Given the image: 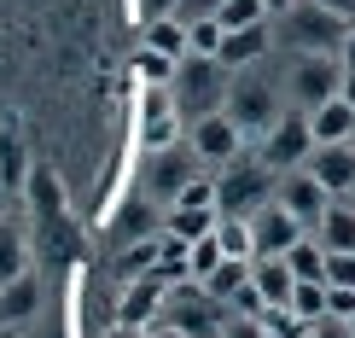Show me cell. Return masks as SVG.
I'll list each match as a JSON object with an SVG mask.
<instances>
[{"instance_id":"8d00e7d4","label":"cell","mask_w":355,"mask_h":338,"mask_svg":"<svg viewBox=\"0 0 355 338\" xmlns=\"http://www.w3.org/2000/svg\"><path fill=\"white\" fill-rule=\"evenodd\" d=\"M216 12H221V0H181L175 18H181V24H198V18H216Z\"/></svg>"},{"instance_id":"83f0119b","label":"cell","mask_w":355,"mask_h":338,"mask_svg":"<svg viewBox=\"0 0 355 338\" xmlns=\"http://www.w3.org/2000/svg\"><path fill=\"white\" fill-rule=\"evenodd\" d=\"M216 222H221V210H175L169 216V228H175V239H204V233H216Z\"/></svg>"},{"instance_id":"74e56055","label":"cell","mask_w":355,"mask_h":338,"mask_svg":"<svg viewBox=\"0 0 355 338\" xmlns=\"http://www.w3.org/2000/svg\"><path fill=\"white\" fill-rule=\"evenodd\" d=\"M128 274H140V269H152V262H157V245H128Z\"/></svg>"},{"instance_id":"7bdbcfd3","label":"cell","mask_w":355,"mask_h":338,"mask_svg":"<svg viewBox=\"0 0 355 338\" xmlns=\"http://www.w3.org/2000/svg\"><path fill=\"white\" fill-rule=\"evenodd\" d=\"M105 338H140V327H123V321H116V327H111Z\"/></svg>"},{"instance_id":"277c9868","label":"cell","mask_w":355,"mask_h":338,"mask_svg":"<svg viewBox=\"0 0 355 338\" xmlns=\"http://www.w3.org/2000/svg\"><path fill=\"white\" fill-rule=\"evenodd\" d=\"M286 94L297 111H315L327 99L344 94V58L338 53H297L291 58V76H286Z\"/></svg>"},{"instance_id":"52a82bcc","label":"cell","mask_w":355,"mask_h":338,"mask_svg":"<svg viewBox=\"0 0 355 338\" xmlns=\"http://www.w3.org/2000/svg\"><path fill=\"white\" fill-rule=\"evenodd\" d=\"M245 128L233 123L227 111H210V117H198V123H187V152L198 158V164H210V169H227V164H239V152H245Z\"/></svg>"},{"instance_id":"603a6c76","label":"cell","mask_w":355,"mask_h":338,"mask_svg":"<svg viewBox=\"0 0 355 338\" xmlns=\"http://www.w3.org/2000/svg\"><path fill=\"white\" fill-rule=\"evenodd\" d=\"M221 262H227V251H221L216 233H204V239H192V245H187V274H192V280H210Z\"/></svg>"},{"instance_id":"7c38bea8","label":"cell","mask_w":355,"mask_h":338,"mask_svg":"<svg viewBox=\"0 0 355 338\" xmlns=\"http://www.w3.org/2000/svg\"><path fill=\"white\" fill-rule=\"evenodd\" d=\"M309 175L327 187L332 198H344L355 187V140H338V146H315L309 152Z\"/></svg>"},{"instance_id":"4fadbf2b","label":"cell","mask_w":355,"mask_h":338,"mask_svg":"<svg viewBox=\"0 0 355 338\" xmlns=\"http://www.w3.org/2000/svg\"><path fill=\"white\" fill-rule=\"evenodd\" d=\"M268 47H274V18H268V24H250V29H227L216 58H221L227 70H250V65L268 58Z\"/></svg>"},{"instance_id":"cb8c5ba5","label":"cell","mask_w":355,"mask_h":338,"mask_svg":"<svg viewBox=\"0 0 355 338\" xmlns=\"http://www.w3.org/2000/svg\"><path fill=\"white\" fill-rule=\"evenodd\" d=\"M216 239H221V251L227 257H257V239H250V216H221L216 222Z\"/></svg>"},{"instance_id":"44dd1931","label":"cell","mask_w":355,"mask_h":338,"mask_svg":"<svg viewBox=\"0 0 355 338\" xmlns=\"http://www.w3.org/2000/svg\"><path fill=\"white\" fill-rule=\"evenodd\" d=\"M140 47L169 53V58H187V53H192V47H187V24L175 18V12H169V18H152V24H146V41H140Z\"/></svg>"},{"instance_id":"484cf974","label":"cell","mask_w":355,"mask_h":338,"mask_svg":"<svg viewBox=\"0 0 355 338\" xmlns=\"http://www.w3.org/2000/svg\"><path fill=\"white\" fill-rule=\"evenodd\" d=\"M29 181V152L18 135H0V187H24Z\"/></svg>"},{"instance_id":"ab89813d","label":"cell","mask_w":355,"mask_h":338,"mask_svg":"<svg viewBox=\"0 0 355 338\" xmlns=\"http://www.w3.org/2000/svg\"><path fill=\"white\" fill-rule=\"evenodd\" d=\"M175 6H181V0H140V12H146V24H152V18H169Z\"/></svg>"},{"instance_id":"f6af8a7d","label":"cell","mask_w":355,"mask_h":338,"mask_svg":"<svg viewBox=\"0 0 355 338\" xmlns=\"http://www.w3.org/2000/svg\"><path fill=\"white\" fill-rule=\"evenodd\" d=\"M286 6H297V0H268V12H286Z\"/></svg>"},{"instance_id":"6da1fadb","label":"cell","mask_w":355,"mask_h":338,"mask_svg":"<svg viewBox=\"0 0 355 338\" xmlns=\"http://www.w3.org/2000/svg\"><path fill=\"white\" fill-rule=\"evenodd\" d=\"M349 18L320 0H297V6L274 12V41L279 47H297V53H344Z\"/></svg>"},{"instance_id":"f546056e","label":"cell","mask_w":355,"mask_h":338,"mask_svg":"<svg viewBox=\"0 0 355 338\" xmlns=\"http://www.w3.org/2000/svg\"><path fill=\"white\" fill-rule=\"evenodd\" d=\"M262 327H268L274 338H315V321H303L291 303H286V310H268V315H262Z\"/></svg>"},{"instance_id":"ee69618b","label":"cell","mask_w":355,"mask_h":338,"mask_svg":"<svg viewBox=\"0 0 355 338\" xmlns=\"http://www.w3.org/2000/svg\"><path fill=\"white\" fill-rule=\"evenodd\" d=\"M344 99L355 105V70H344Z\"/></svg>"},{"instance_id":"9a60e30c","label":"cell","mask_w":355,"mask_h":338,"mask_svg":"<svg viewBox=\"0 0 355 338\" xmlns=\"http://www.w3.org/2000/svg\"><path fill=\"white\" fill-rule=\"evenodd\" d=\"M157 310H164V274H146V280H128L116 321H123V327H152Z\"/></svg>"},{"instance_id":"f1b7e54d","label":"cell","mask_w":355,"mask_h":338,"mask_svg":"<svg viewBox=\"0 0 355 338\" xmlns=\"http://www.w3.org/2000/svg\"><path fill=\"white\" fill-rule=\"evenodd\" d=\"M291 310H297L303 321H327V280H297Z\"/></svg>"},{"instance_id":"d6a6232c","label":"cell","mask_w":355,"mask_h":338,"mask_svg":"<svg viewBox=\"0 0 355 338\" xmlns=\"http://www.w3.org/2000/svg\"><path fill=\"white\" fill-rule=\"evenodd\" d=\"M175 210H216V181H192L181 187V198H175Z\"/></svg>"},{"instance_id":"9c48e42d","label":"cell","mask_w":355,"mask_h":338,"mask_svg":"<svg viewBox=\"0 0 355 338\" xmlns=\"http://www.w3.org/2000/svg\"><path fill=\"white\" fill-rule=\"evenodd\" d=\"M274 198L286 204V210L297 216V222H303L309 233L320 228V216H327V204H332V193H327V187L315 181V175H309V164H303V169H286V175H279V187H274Z\"/></svg>"},{"instance_id":"ac0fdd59","label":"cell","mask_w":355,"mask_h":338,"mask_svg":"<svg viewBox=\"0 0 355 338\" xmlns=\"http://www.w3.org/2000/svg\"><path fill=\"white\" fill-rule=\"evenodd\" d=\"M315 239L327 245V251H355V204H349V198H332V204H327Z\"/></svg>"},{"instance_id":"7402d4cb","label":"cell","mask_w":355,"mask_h":338,"mask_svg":"<svg viewBox=\"0 0 355 338\" xmlns=\"http://www.w3.org/2000/svg\"><path fill=\"white\" fill-rule=\"evenodd\" d=\"M286 262H291V274H297V280H327V245H320L315 233H303V239L286 251Z\"/></svg>"},{"instance_id":"d4e9b609","label":"cell","mask_w":355,"mask_h":338,"mask_svg":"<svg viewBox=\"0 0 355 338\" xmlns=\"http://www.w3.org/2000/svg\"><path fill=\"white\" fill-rule=\"evenodd\" d=\"M268 18H274L268 0H221V12H216L221 29H250V24H268Z\"/></svg>"},{"instance_id":"b9f144b4","label":"cell","mask_w":355,"mask_h":338,"mask_svg":"<svg viewBox=\"0 0 355 338\" xmlns=\"http://www.w3.org/2000/svg\"><path fill=\"white\" fill-rule=\"evenodd\" d=\"M320 6H332V12H344V18H355V0H320Z\"/></svg>"},{"instance_id":"7a4b0ae2","label":"cell","mask_w":355,"mask_h":338,"mask_svg":"<svg viewBox=\"0 0 355 338\" xmlns=\"http://www.w3.org/2000/svg\"><path fill=\"white\" fill-rule=\"evenodd\" d=\"M227 87H233V70L221 65V58L187 53L181 70H175V105H181L187 123H198V117H210V111L227 105Z\"/></svg>"},{"instance_id":"bcb514c9","label":"cell","mask_w":355,"mask_h":338,"mask_svg":"<svg viewBox=\"0 0 355 338\" xmlns=\"http://www.w3.org/2000/svg\"><path fill=\"white\" fill-rule=\"evenodd\" d=\"M344 198H349V204H355V187H349V193H344Z\"/></svg>"},{"instance_id":"5bb4252c","label":"cell","mask_w":355,"mask_h":338,"mask_svg":"<svg viewBox=\"0 0 355 338\" xmlns=\"http://www.w3.org/2000/svg\"><path fill=\"white\" fill-rule=\"evenodd\" d=\"M250 286L262 291V303H268V310H286L291 291H297V274H291L286 257H250Z\"/></svg>"},{"instance_id":"5b68a950","label":"cell","mask_w":355,"mask_h":338,"mask_svg":"<svg viewBox=\"0 0 355 338\" xmlns=\"http://www.w3.org/2000/svg\"><path fill=\"white\" fill-rule=\"evenodd\" d=\"M233 117V123L245 128V135H262V128H274L279 117V94H274V82L268 76H257V65L250 70H239V76H233V87H227V105H221Z\"/></svg>"},{"instance_id":"2e32d148","label":"cell","mask_w":355,"mask_h":338,"mask_svg":"<svg viewBox=\"0 0 355 338\" xmlns=\"http://www.w3.org/2000/svg\"><path fill=\"white\" fill-rule=\"evenodd\" d=\"M309 135H315V146H338V140H355V105L344 94L327 99V105L309 111Z\"/></svg>"},{"instance_id":"4dcf8cb0","label":"cell","mask_w":355,"mask_h":338,"mask_svg":"<svg viewBox=\"0 0 355 338\" xmlns=\"http://www.w3.org/2000/svg\"><path fill=\"white\" fill-rule=\"evenodd\" d=\"M221 35H227V29H221L216 18H198V24H187V47L198 53V58H216V53H221Z\"/></svg>"},{"instance_id":"ba28073f","label":"cell","mask_w":355,"mask_h":338,"mask_svg":"<svg viewBox=\"0 0 355 338\" xmlns=\"http://www.w3.org/2000/svg\"><path fill=\"white\" fill-rule=\"evenodd\" d=\"M181 128H187V117L175 105V87H146L140 94V146H146V158L175 152L181 146Z\"/></svg>"},{"instance_id":"e0dca14e","label":"cell","mask_w":355,"mask_h":338,"mask_svg":"<svg viewBox=\"0 0 355 338\" xmlns=\"http://www.w3.org/2000/svg\"><path fill=\"white\" fill-rule=\"evenodd\" d=\"M35 310H41V280L18 274V280L0 286V327H18V321H29Z\"/></svg>"},{"instance_id":"d6986e66","label":"cell","mask_w":355,"mask_h":338,"mask_svg":"<svg viewBox=\"0 0 355 338\" xmlns=\"http://www.w3.org/2000/svg\"><path fill=\"white\" fill-rule=\"evenodd\" d=\"M24 193H29V204H35L41 222H58V216H64V181H58L53 169H29Z\"/></svg>"},{"instance_id":"60d3db41","label":"cell","mask_w":355,"mask_h":338,"mask_svg":"<svg viewBox=\"0 0 355 338\" xmlns=\"http://www.w3.org/2000/svg\"><path fill=\"white\" fill-rule=\"evenodd\" d=\"M338 58H344V70H355V24H349V35H344V53H338Z\"/></svg>"},{"instance_id":"d590c367","label":"cell","mask_w":355,"mask_h":338,"mask_svg":"<svg viewBox=\"0 0 355 338\" xmlns=\"http://www.w3.org/2000/svg\"><path fill=\"white\" fill-rule=\"evenodd\" d=\"M221 338H268V327H262V315H227Z\"/></svg>"},{"instance_id":"ffe728a7","label":"cell","mask_w":355,"mask_h":338,"mask_svg":"<svg viewBox=\"0 0 355 338\" xmlns=\"http://www.w3.org/2000/svg\"><path fill=\"white\" fill-rule=\"evenodd\" d=\"M245 286H250V262H245V257H227V262L210 274V280H198V291H204L210 303H233Z\"/></svg>"},{"instance_id":"e575fe53","label":"cell","mask_w":355,"mask_h":338,"mask_svg":"<svg viewBox=\"0 0 355 338\" xmlns=\"http://www.w3.org/2000/svg\"><path fill=\"white\" fill-rule=\"evenodd\" d=\"M327 286H355V251H327Z\"/></svg>"},{"instance_id":"3957f363","label":"cell","mask_w":355,"mask_h":338,"mask_svg":"<svg viewBox=\"0 0 355 338\" xmlns=\"http://www.w3.org/2000/svg\"><path fill=\"white\" fill-rule=\"evenodd\" d=\"M274 187H279V175L262 164V158L257 164L239 158V164H227L216 175V210L221 216H257L262 204H274Z\"/></svg>"},{"instance_id":"8992f818","label":"cell","mask_w":355,"mask_h":338,"mask_svg":"<svg viewBox=\"0 0 355 338\" xmlns=\"http://www.w3.org/2000/svg\"><path fill=\"white\" fill-rule=\"evenodd\" d=\"M309 152H315V135H309V111H297V105L279 117L274 128H262V140H257V158H262L274 175L303 169V164H309Z\"/></svg>"},{"instance_id":"f35d334b","label":"cell","mask_w":355,"mask_h":338,"mask_svg":"<svg viewBox=\"0 0 355 338\" xmlns=\"http://www.w3.org/2000/svg\"><path fill=\"white\" fill-rule=\"evenodd\" d=\"M140 338H192V332L175 327V321H152V327H140Z\"/></svg>"},{"instance_id":"4316f807","label":"cell","mask_w":355,"mask_h":338,"mask_svg":"<svg viewBox=\"0 0 355 338\" xmlns=\"http://www.w3.org/2000/svg\"><path fill=\"white\" fill-rule=\"evenodd\" d=\"M135 70H140V82H146V87H164V82H175L181 58H169V53H152V47H140V53H135Z\"/></svg>"},{"instance_id":"30bf717a","label":"cell","mask_w":355,"mask_h":338,"mask_svg":"<svg viewBox=\"0 0 355 338\" xmlns=\"http://www.w3.org/2000/svg\"><path fill=\"white\" fill-rule=\"evenodd\" d=\"M303 233H309V228H303L279 198H274V204H262V210L250 216V239H257V257H286L291 245L303 239Z\"/></svg>"},{"instance_id":"7dc6e473","label":"cell","mask_w":355,"mask_h":338,"mask_svg":"<svg viewBox=\"0 0 355 338\" xmlns=\"http://www.w3.org/2000/svg\"><path fill=\"white\" fill-rule=\"evenodd\" d=\"M268 338H274V332H268Z\"/></svg>"},{"instance_id":"836d02e7","label":"cell","mask_w":355,"mask_h":338,"mask_svg":"<svg viewBox=\"0 0 355 338\" xmlns=\"http://www.w3.org/2000/svg\"><path fill=\"white\" fill-rule=\"evenodd\" d=\"M327 321H355V286H327Z\"/></svg>"},{"instance_id":"8fae6325","label":"cell","mask_w":355,"mask_h":338,"mask_svg":"<svg viewBox=\"0 0 355 338\" xmlns=\"http://www.w3.org/2000/svg\"><path fill=\"white\" fill-rule=\"evenodd\" d=\"M192 164H198V158H181V146H175V152H152V158H146V187H140V193L146 198H181V187L192 181Z\"/></svg>"},{"instance_id":"1f68e13d","label":"cell","mask_w":355,"mask_h":338,"mask_svg":"<svg viewBox=\"0 0 355 338\" xmlns=\"http://www.w3.org/2000/svg\"><path fill=\"white\" fill-rule=\"evenodd\" d=\"M18 274H24V239L12 228H0V286L18 280Z\"/></svg>"}]
</instances>
